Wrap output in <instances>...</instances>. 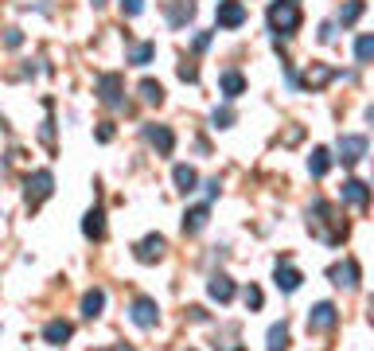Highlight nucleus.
Here are the masks:
<instances>
[{
	"instance_id": "obj_1",
	"label": "nucleus",
	"mask_w": 374,
	"mask_h": 351,
	"mask_svg": "<svg viewBox=\"0 0 374 351\" xmlns=\"http://www.w3.org/2000/svg\"><path fill=\"white\" fill-rule=\"evenodd\" d=\"M269 24H273V32H281V36H292V32L301 27V8L289 4V0H277V4L269 8Z\"/></svg>"
},
{
	"instance_id": "obj_2",
	"label": "nucleus",
	"mask_w": 374,
	"mask_h": 351,
	"mask_svg": "<svg viewBox=\"0 0 374 351\" xmlns=\"http://www.w3.org/2000/svg\"><path fill=\"white\" fill-rule=\"evenodd\" d=\"M215 20H218V27H242L246 24V4L242 0H218Z\"/></svg>"
},
{
	"instance_id": "obj_3",
	"label": "nucleus",
	"mask_w": 374,
	"mask_h": 351,
	"mask_svg": "<svg viewBox=\"0 0 374 351\" xmlns=\"http://www.w3.org/2000/svg\"><path fill=\"white\" fill-rule=\"evenodd\" d=\"M51 188H55V176H51L47 168L36 172V176H27V203L39 207V203H43V199L51 195Z\"/></svg>"
},
{
	"instance_id": "obj_4",
	"label": "nucleus",
	"mask_w": 374,
	"mask_h": 351,
	"mask_svg": "<svg viewBox=\"0 0 374 351\" xmlns=\"http://www.w3.org/2000/svg\"><path fill=\"white\" fill-rule=\"evenodd\" d=\"M362 157H366V137H359V133L339 137V160L343 164H359Z\"/></svg>"
},
{
	"instance_id": "obj_5",
	"label": "nucleus",
	"mask_w": 374,
	"mask_h": 351,
	"mask_svg": "<svg viewBox=\"0 0 374 351\" xmlns=\"http://www.w3.org/2000/svg\"><path fill=\"white\" fill-rule=\"evenodd\" d=\"M336 304H327V301H320L312 308V313H308V332H331V328H336Z\"/></svg>"
},
{
	"instance_id": "obj_6",
	"label": "nucleus",
	"mask_w": 374,
	"mask_h": 351,
	"mask_svg": "<svg viewBox=\"0 0 374 351\" xmlns=\"http://www.w3.org/2000/svg\"><path fill=\"white\" fill-rule=\"evenodd\" d=\"M327 278L336 281L339 289H355V285H359V266H355V262H339V266H331L327 269Z\"/></svg>"
},
{
	"instance_id": "obj_7",
	"label": "nucleus",
	"mask_w": 374,
	"mask_h": 351,
	"mask_svg": "<svg viewBox=\"0 0 374 351\" xmlns=\"http://www.w3.org/2000/svg\"><path fill=\"white\" fill-rule=\"evenodd\" d=\"M145 137H148V145L156 148L160 157H168L172 148H176V137H172V129H168V125H148V129H145Z\"/></svg>"
},
{
	"instance_id": "obj_8",
	"label": "nucleus",
	"mask_w": 374,
	"mask_h": 351,
	"mask_svg": "<svg viewBox=\"0 0 374 351\" xmlns=\"http://www.w3.org/2000/svg\"><path fill=\"white\" fill-rule=\"evenodd\" d=\"M97 94H102L106 106H121V102H125V98H121V74H102V78H97Z\"/></svg>"
},
{
	"instance_id": "obj_9",
	"label": "nucleus",
	"mask_w": 374,
	"mask_h": 351,
	"mask_svg": "<svg viewBox=\"0 0 374 351\" xmlns=\"http://www.w3.org/2000/svg\"><path fill=\"white\" fill-rule=\"evenodd\" d=\"M160 258H164V238H160V234H148V238H141V242H137V262H160Z\"/></svg>"
},
{
	"instance_id": "obj_10",
	"label": "nucleus",
	"mask_w": 374,
	"mask_h": 351,
	"mask_svg": "<svg viewBox=\"0 0 374 351\" xmlns=\"http://www.w3.org/2000/svg\"><path fill=\"white\" fill-rule=\"evenodd\" d=\"M156 320H160V308H156V301H148V297L133 301V324H141V328H152Z\"/></svg>"
},
{
	"instance_id": "obj_11",
	"label": "nucleus",
	"mask_w": 374,
	"mask_h": 351,
	"mask_svg": "<svg viewBox=\"0 0 374 351\" xmlns=\"http://www.w3.org/2000/svg\"><path fill=\"white\" fill-rule=\"evenodd\" d=\"M301 273H296V269L289 266V262H277V289H285V293H296L301 289Z\"/></svg>"
},
{
	"instance_id": "obj_12",
	"label": "nucleus",
	"mask_w": 374,
	"mask_h": 351,
	"mask_svg": "<svg viewBox=\"0 0 374 351\" xmlns=\"http://www.w3.org/2000/svg\"><path fill=\"white\" fill-rule=\"evenodd\" d=\"M82 234L86 238H106V215L102 211H86V218H82Z\"/></svg>"
},
{
	"instance_id": "obj_13",
	"label": "nucleus",
	"mask_w": 374,
	"mask_h": 351,
	"mask_svg": "<svg viewBox=\"0 0 374 351\" xmlns=\"http://www.w3.org/2000/svg\"><path fill=\"white\" fill-rule=\"evenodd\" d=\"M343 199L355 203V207H366V203H371V192H366V183H362V180H347V183H343Z\"/></svg>"
},
{
	"instance_id": "obj_14",
	"label": "nucleus",
	"mask_w": 374,
	"mask_h": 351,
	"mask_svg": "<svg viewBox=\"0 0 374 351\" xmlns=\"http://www.w3.org/2000/svg\"><path fill=\"white\" fill-rule=\"evenodd\" d=\"M207 293H211V297H215L218 304H226L230 297H234V281H230V278H222V273H218V278H211V285H207Z\"/></svg>"
},
{
	"instance_id": "obj_15",
	"label": "nucleus",
	"mask_w": 374,
	"mask_h": 351,
	"mask_svg": "<svg viewBox=\"0 0 374 351\" xmlns=\"http://www.w3.org/2000/svg\"><path fill=\"white\" fill-rule=\"evenodd\" d=\"M71 336H74V328L67 324V320H51V324L43 328V339H47V343H67Z\"/></svg>"
},
{
	"instance_id": "obj_16",
	"label": "nucleus",
	"mask_w": 374,
	"mask_h": 351,
	"mask_svg": "<svg viewBox=\"0 0 374 351\" xmlns=\"http://www.w3.org/2000/svg\"><path fill=\"white\" fill-rule=\"evenodd\" d=\"M191 16H195V4H191V0H172V8H168V20H172V27L187 24Z\"/></svg>"
},
{
	"instance_id": "obj_17",
	"label": "nucleus",
	"mask_w": 374,
	"mask_h": 351,
	"mask_svg": "<svg viewBox=\"0 0 374 351\" xmlns=\"http://www.w3.org/2000/svg\"><path fill=\"white\" fill-rule=\"evenodd\" d=\"M102 308H106V293H102V289H90L82 297V316H90V320H94V316H102Z\"/></svg>"
},
{
	"instance_id": "obj_18",
	"label": "nucleus",
	"mask_w": 374,
	"mask_h": 351,
	"mask_svg": "<svg viewBox=\"0 0 374 351\" xmlns=\"http://www.w3.org/2000/svg\"><path fill=\"white\" fill-rule=\"evenodd\" d=\"M218 82H222V94H226V98H238L242 90H246V78H242L238 71H222Z\"/></svg>"
},
{
	"instance_id": "obj_19",
	"label": "nucleus",
	"mask_w": 374,
	"mask_h": 351,
	"mask_svg": "<svg viewBox=\"0 0 374 351\" xmlns=\"http://www.w3.org/2000/svg\"><path fill=\"white\" fill-rule=\"evenodd\" d=\"M195 183H199L195 168H187V164H176V188H180V192L187 195V192H195Z\"/></svg>"
},
{
	"instance_id": "obj_20",
	"label": "nucleus",
	"mask_w": 374,
	"mask_h": 351,
	"mask_svg": "<svg viewBox=\"0 0 374 351\" xmlns=\"http://www.w3.org/2000/svg\"><path fill=\"white\" fill-rule=\"evenodd\" d=\"M203 227H207V207H195V211L183 215V230H187V234H199Z\"/></svg>"
},
{
	"instance_id": "obj_21",
	"label": "nucleus",
	"mask_w": 374,
	"mask_h": 351,
	"mask_svg": "<svg viewBox=\"0 0 374 351\" xmlns=\"http://www.w3.org/2000/svg\"><path fill=\"white\" fill-rule=\"evenodd\" d=\"M152 55H156V43H133L129 47V63H137V67L152 63Z\"/></svg>"
},
{
	"instance_id": "obj_22",
	"label": "nucleus",
	"mask_w": 374,
	"mask_h": 351,
	"mask_svg": "<svg viewBox=\"0 0 374 351\" xmlns=\"http://www.w3.org/2000/svg\"><path fill=\"white\" fill-rule=\"evenodd\" d=\"M327 168H331V157H327V148H316L312 157H308V172H312V176H327Z\"/></svg>"
},
{
	"instance_id": "obj_23",
	"label": "nucleus",
	"mask_w": 374,
	"mask_h": 351,
	"mask_svg": "<svg viewBox=\"0 0 374 351\" xmlns=\"http://www.w3.org/2000/svg\"><path fill=\"white\" fill-rule=\"evenodd\" d=\"M285 343H289V324H273L269 328V351H285Z\"/></svg>"
},
{
	"instance_id": "obj_24",
	"label": "nucleus",
	"mask_w": 374,
	"mask_h": 351,
	"mask_svg": "<svg viewBox=\"0 0 374 351\" xmlns=\"http://www.w3.org/2000/svg\"><path fill=\"white\" fill-rule=\"evenodd\" d=\"M141 98H145L148 106H160V102H164V86L152 82V78H145V82H141Z\"/></svg>"
},
{
	"instance_id": "obj_25",
	"label": "nucleus",
	"mask_w": 374,
	"mask_h": 351,
	"mask_svg": "<svg viewBox=\"0 0 374 351\" xmlns=\"http://www.w3.org/2000/svg\"><path fill=\"white\" fill-rule=\"evenodd\" d=\"M362 8H366L362 0H351L347 8H339V24H343V27H347V24H355V20L362 16Z\"/></svg>"
},
{
	"instance_id": "obj_26",
	"label": "nucleus",
	"mask_w": 374,
	"mask_h": 351,
	"mask_svg": "<svg viewBox=\"0 0 374 351\" xmlns=\"http://www.w3.org/2000/svg\"><path fill=\"white\" fill-rule=\"evenodd\" d=\"M371 55H374V39L371 36H359V43H355V59L371 63Z\"/></svg>"
},
{
	"instance_id": "obj_27",
	"label": "nucleus",
	"mask_w": 374,
	"mask_h": 351,
	"mask_svg": "<svg viewBox=\"0 0 374 351\" xmlns=\"http://www.w3.org/2000/svg\"><path fill=\"white\" fill-rule=\"evenodd\" d=\"M211 122H215V129H230V122H234V109H215V117H211Z\"/></svg>"
},
{
	"instance_id": "obj_28",
	"label": "nucleus",
	"mask_w": 374,
	"mask_h": 351,
	"mask_svg": "<svg viewBox=\"0 0 374 351\" xmlns=\"http://www.w3.org/2000/svg\"><path fill=\"white\" fill-rule=\"evenodd\" d=\"M242 297H246V308H261V289H257V285H250Z\"/></svg>"
},
{
	"instance_id": "obj_29",
	"label": "nucleus",
	"mask_w": 374,
	"mask_h": 351,
	"mask_svg": "<svg viewBox=\"0 0 374 351\" xmlns=\"http://www.w3.org/2000/svg\"><path fill=\"white\" fill-rule=\"evenodd\" d=\"M121 8H125V16H141L145 12V0H121Z\"/></svg>"
},
{
	"instance_id": "obj_30",
	"label": "nucleus",
	"mask_w": 374,
	"mask_h": 351,
	"mask_svg": "<svg viewBox=\"0 0 374 351\" xmlns=\"http://www.w3.org/2000/svg\"><path fill=\"white\" fill-rule=\"evenodd\" d=\"M180 78H183V82H195V78H199L195 63H180Z\"/></svg>"
},
{
	"instance_id": "obj_31",
	"label": "nucleus",
	"mask_w": 374,
	"mask_h": 351,
	"mask_svg": "<svg viewBox=\"0 0 374 351\" xmlns=\"http://www.w3.org/2000/svg\"><path fill=\"white\" fill-rule=\"evenodd\" d=\"M4 43H8V47H20V43H24V36H20V27H8V36H4Z\"/></svg>"
},
{
	"instance_id": "obj_32",
	"label": "nucleus",
	"mask_w": 374,
	"mask_h": 351,
	"mask_svg": "<svg viewBox=\"0 0 374 351\" xmlns=\"http://www.w3.org/2000/svg\"><path fill=\"white\" fill-rule=\"evenodd\" d=\"M207 43H211V32H199V36H195V51H203Z\"/></svg>"
},
{
	"instance_id": "obj_33",
	"label": "nucleus",
	"mask_w": 374,
	"mask_h": 351,
	"mask_svg": "<svg viewBox=\"0 0 374 351\" xmlns=\"http://www.w3.org/2000/svg\"><path fill=\"white\" fill-rule=\"evenodd\" d=\"M97 141H113V125H102L97 129Z\"/></svg>"
},
{
	"instance_id": "obj_34",
	"label": "nucleus",
	"mask_w": 374,
	"mask_h": 351,
	"mask_svg": "<svg viewBox=\"0 0 374 351\" xmlns=\"http://www.w3.org/2000/svg\"><path fill=\"white\" fill-rule=\"evenodd\" d=\"M109 351H133V348H125V343H117V348H109Z\"/></svg>"
}]
</instances>
